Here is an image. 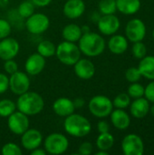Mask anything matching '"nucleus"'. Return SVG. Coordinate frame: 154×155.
<instances>
[{"instance_id": "f257e3e1", "label": "nucleus", "mask_w": 154, "mask_h": 155, "mask_svg": "<svg viewBox=\"0 0 154 155\" xmlns=\"http://www.w3.org/2000/svg\"><path fill=\"white\" fill-rule=\"evenodd\" d=\"M103 37L93 32L83 34L78 41V47L83 54L88 57H96L102 54L105 49Z\"/></svg>"}, {"instance_id": "f03ea898", "label": "nucleus", "mask_w": 154, "mask_h": 155, "mask_svg": "<svg viewBox=\"0 0 154 155\" xmlns=\"http://www.w3.org/2000/svg\"><path fill=\"white\" fill-rule=\"evenodd\" d=\"M15 103L16 108L27 116H34L40 114L44 107V98L35 92L27 91L20 95Z\"/></svg>"}, {"instance_id": "7ed1b4c3", "label": "nucleus", "mask_w": 154, "mask_h": 155, "mask_svg": "<svg viewBox=\"0 0 154 155\" xmlns=\"http://www.w3.org/2000/svg\"><path fill=\"white\" fill-rule=\"evenodd\" d=\"M64 129L66 134L73 137L83 138L91 133L92 124L84 115L74 113L65 117L64 122Z\"/></svg>"}, {"instance_id": "20e7f679", "label": "nucleus", "mask_w": 154, "mask_h": 155, "mask_svg": "<svg viewBox=\"0 0 154 155\" xmlns=\"http://www.w3.org/2000/svg\"><path fill=\"white\" fill-rule=\"evenodd\" d=\"M81 51L75 43L64 41L56 46L55 55L65 65H74L81 58Z\"/></svg>"}, {"instance_id": "39448f33", "label": "nucleus", "mask_w": 154, "mask_h": 155, "mask_svg": "<svg viewBox=\"0 0 154 155\" xmlns=\"http://www.w3.org/2000/svg\"><path fill=\"white\" fill-rule=\"evenodd\" d=\"M69 147L67 137L59 133H53L46 136L44 141V149L46 153L52 155H60L64 153Z\"/></svg>"}, {"instance_id": "423d86ee", "label": "nucleus", "mask_w": 154, "mask_h": 155, "mask_svg": "<svg viewBox=\"0 0 154 155\" xmlns=\"http://www.w3.org/2000/svg\"><path fill=\"white\" fill-rule=\"evenodd\" d=\"M88 108L90 113L97 118H105L113 110V101L105 95H95L89 101Z\"/></svg>"}, {"instance_id": "0eeeda50", "label": "nucleus", "mask_w": 154, "mask_h": 155, "mask_svg": "<svg viewBox=\"0 0 154 155\" xmlns=\"http://www.w3.org/2000/svg\"><path fill=\"white\" fill-rule=\"evenodd\" d=\"M49 26L50 19L43 13H34L25 21V28L32 35H42Z\"/></svg>"}, {"instance_id": "6e6552de", "label": "nucleus", "mask_w": 154, "mask_h": 155, "mask_svg": "<svg viewBox=\"0 0 154 155\" xmlns=\"http://www.w3.org/2000/svg\"><path fill=\"white\" fill-rule=\"evenodd\" d=\"M122 150L125 155H143L144 153L143 141L135 134H127L122 141Z\"/></svg>"}, {"instance_id": "1a4fd4ad", "label": "nucleus", "mask_w": 154, "mask_h": 155, "mask_svg": "<svg viewBox=\"0 0 154 155\" xmlns=\"http://www.w3.org/2000/svg\"><path fill=\"white\" fill-rule=\"evenodd\" d=\"M7 126L10 132L16 135H22L30 125L28 116L20 111H15L7 117Z\"/></svg>"}, {"instance_id": "9d476101", "label": "nucleus", "mask_w": 154, "mask_h": 155, "mask_svg": "<svg viewBox=\"0 0 154 155\" xmlns=\"http://www.w3.org/2000/svg\"><path fill=\"white\" fill-rule=\"evenodd\" d=\"M30 78L26 73L16 71L15 73L10 74L9 77V89L11 92L16 95H20L30 88Z\"/></svg>"}, {"instance_id": "9b49d317", "label": "nucleus", "mask_w": 154, "mask_h": 155, "mask_svg": "<svg viewBox=\"0 0 154 155\" xmlns=\"http://www.w3.org/2000/svg\"><path fill=\"white\" fill-rule=\"evenodd\" d=\"M125 35L133 43L143 41L146 35V25L144 22L139 18L130 20L125 27Z\"/></svg>"}, {"instance_id": "f8f14e48", "label": "nucleus", "mask_w": 154, "mask_h": 155, "mask_svg": "<svg viewBox=\"0 0 154 155\" xmlns=\"http://www.w3.org/2000/svg\"><path fill=\"white\" fill-rule=\"evenodd\" d=\"M121 22L119 18L113 15H103L97 21V27L101 34L104 35H113L120 28Z\"/></svg>"}, {"instance_id": "ddd939ff", "label": "nucleus", "mask_w": 154, "mask_h": 155, "mask_svg": "<svg viewBox=\"0 0 154 155\" xmlns=\"http://www.w3.org/2000/svg\"><path fill=\"white\" fill-rule=\"evenodd\" d=\"M20 45L13 37H5L0 40V59L6 61L14 59L19 53Z\"/></svg>"}, {"instance_id": "4468645a", "label": "nucleus", "mask_w": 154, "mask_h": 155, "mask_svg": "<svg viewBox=\"0 0 154 155\" xmlns=\"http://www.w3.org/2000/svg\"><path fill=\"white\" fill-rule=\"evenodd\" d=\"M43 143V135L40 131L33 128H28L21 135V144L26 151H33L40 147Z\"/></svg>"}, {"instance_id": "2eb2a0df", "label": "nucleus", "mask_w": 154, "mask_h": 155, "mask_svg": "<svg viewBox=\"0 0 154 155\" xmlns=\"http://www.w3.org/2000/svg\"><path fill=\"white\" fill-rule=\"evenodd\" d=\"M45 66V58L38 53L30 54L25 64V69L28 75H37L43 72Z\"/></svg>"}, {"instance_id": "dca6fc26", "label": "nucleus", "mask_w": 154, "mask_h": 155, "mask_svg": "<svg viewBox=\"0 0 154 155\" xmlns=\"http://www.w3.org/2000/svg\"><path fill=\"white\" fill-rule=\"evenodd\" d=\"M74 70L76 76L83 80H89L95 74V66L92 61L86 58H80L74 64Z\"/></svg>"}, {"instance_id": "f3484780", "label": "nucleus", "mask_w": 154, "mask_h": 155, "mask_svg": "<svg viewBox=\"0 0 154 155\" xmlns=\"http://www.w3.org/2000/svg\"><path fill=\"white\" fill-rule=\"evenodd\" d=\"M85 8L84 0H67L64 5L63 13L69 19H77L84 15Z\"/></svg>"}, {"instance_id": "a211bd4d", "label": "nucleus", "mask_w": 154, "mask_h": 155, "mask_svg": "<svg viewBox=\"0 0 154 155\" xmlns=\"http://www.w3.org/2000/svg\"><path fill=\"white\" fill-rule=\"evenodd\" d=\"M53 110L58 116L66 117L74 113L75 107L74 102L66 97H60L53 104Z\"/></svg>"}, {"instance_id": "6ab92c4d", "label": "nucleus", "mask_w": 154, "mask_h": 155, "mask_svg": "<svg viewBox=\"0 0 154 155\" xmlns=\"http://www.w3.org/2000/svg\"><path fill=\"white\" fill-rule=\"evenodd\" d=\"M130 112L136 119H143L150 112V102L143 97L136 98L130 104Z\"/></svg>"}, {"instance_id": "aec40b11", "label": "nucleus", "mask_w": 154, "mask_h": 155, "mask_svg": "<svg viewBox=\"0 0 154 155\" xmlns=\"http://www.w3.org/2000/svg\"><path fill=\"white\" fill-rule=\"evenodd\" d=\"M113 125L118 130H126L131 124V118L124 109L113 110L110 114Z\"/></svg>"}, {"instance_id": "412c9836", "label": "nucleus", "mask_w": 154, "mask_h": 155, "mask_svg": "<svg viewBox=\"0 0 154 155\" xmlns=\"http://www.w3.org/2000/svg\"><path fill=\"white\" fill-rule=\"evenodd\" d=\"M108 48L114 54H123L128 49V39L122 35H113L108 41Z\"/></svg>"}, {"instance_id": "4be33fe9", "label": "nucleus", "mask_w": 154, "mask_h": 155, "mask_svg": "<svg viewBox=\"0 0 154 155\" xmlns=\"http://www.w3.org/2000/svg\"><path fill=\"white\" fill-rule=\"evenodd\" d=\"M116 7L123 15H134L141 8L140 0H115Z\"/></svg>"}, {"instance_id": "5701e85b", "label": "nucleus", "mask_w": 154, "mask_h": 155, "mask_svg": "<svg viewBox=\"0 0 154 155\" xmlns=\"http://www.w3.org/2000/svg\"><path fill=\"white\" fill-rule=\"evenodd\" d=\"M138 68L142 74V76L149 80H154V56L145 55L141 59Z\"/></svg>"}, {"instance_id": "b1692460", "label": "nucleus", "mask_w": 154, "mask_h": 155, "mask_svg": "<svg viewBox=\"0 0 154 155\" xmlns=\"http://www.w3.org/2000/svg\"><path fill=\"white\" fill-rule=\"evenodd\" d=\"M83 35L82 28L76 24H69L63 28L62 36L64 41L76 43Z\"/></svg>"}, {"instance_id": "393cba45", "label": "nucleus", "mask_w": 154, "mask_h": 155, "mask_svg": "<svg viewBox=\"0 0 154 155\" xmlns=\"http://www.w3.org/2000/svg\"><path fill=\"white\" fill-rule=\"evenodd\" d=\"M113 144L114 138L109 132L100 134L96 139V147L98 148V150L108 152L113 146Z\"/></svg>"}, {"instance_id": "a878e982", "label": "nucleus", "mask_w": 154, "mask_h": 155, "mask_svg": "<svg viewBox=\"0 0 154 155\" xmlns=\"http://www.w3.org/2000/svg\"><path fill=\"white\" fill-rule=\"evenodd\" d=\"M56 45L49 40H43L37 45V53L44 58H49L55 55Z\"/></svg>"}, {"instance_id": "bb28decb", "label": "nucleus", "mask_w": 154, "mask_h": 155, "mask_svg": "<svg viewBox=\"0 0 154 155\" xmlns=\"http://www.w3.org/2000/svg\"><path fill=\"white\" fill-rule=\"evenodd\" d=\"M16 109V104L14 101L10 99L0 100V116L8 117Z\"/></svg>"}, {"instance_id": "cd10ccee", "label": "nucleus", "mask_w": 154, "mask_h": 155, "mask_svg": "<svg viewBox=\"0 0 154 155\" xmlns=\"http://www.w3.org/2000/svg\"><path fill=\"white\" fill-rule=\"evenodd\" d=\"M34 7H35V5L33 4L32 1L25 0V1H23L22 3H20V5H18L17 13L21 17L27 18L34 13Z\"/></svg>"}, {"instance_id": "c85d7f7f", "label": "nucleus", "mask_w": 154, "mask_h": 155, "mask_svg": "<svg viewBox=\"0 0 154 155\" xmlns=\"http://www.w3.org/2000/svg\"><path fill=\"white\" fill-rule=\"evenodd\" d=\"M98 7L102 15H113L117 11L115 0H101Z\"/></svg>"}, {"instance_id": "c756f323", "label": "nucleus", "mask_w": 154, "mask_h": 155, "mask_svg": "<svg viewBox=\"0 0 154 155\" xmlns=\"http://www.w3.org/2000/svg\"><path fill=\"white\" fill-rule=\"evenodd\" d=\"M113 107L118 109H125L131 104V97L128 94L122 93L115 96V98L113 101Z\"/></svg>"}, {"instance_id": "7c9ffc66", "label": "nucleus", "mask_w": 154, "mask_h": 155, "mask_svg": "<svg viewBox=\"0 0 154 155\" xmlns=\"http://www.w3.org/2000/svg\"><path fill=\"white\" fill-rule=\"evenodd\" d=\"M127 94H129L131 98H133V99L143 97L144 95V87L137 82L132 83L131 85L128 87Z\"/></svg>"}, {"instance_id": "2f4dec72", "label": "nucleus", "mask_w": 154, "mask_h": 155, "mask_svg": "<svg viewBox=\"0 0 154 155\" xmlns=\"http://www.w3.org/2000/svg\"><path fill=\"white\" fill-rule=\"evenodd\" d=\"M132 53H133V55L137 58V59H142L143 58L146 54H147V48H146V45L142 42H135L133 43V48H132Z\"/></svg>"}, {"instance_id": "473e14b6", "label": "nucleus", "mask_w": 154, "mask_h": 155, "mask_svg": "<svg viewBox=\"0 0 154 155\" xmlns=\"http://www.w3.org/2000/svg\"><path fill=\"white\" fill-rule=\"evenodd\" d=\"M1 153L3 155H20L22 154V150L17 144L14 143H7L2 147Z\"/></svg>"}, {"instance_id": "72a5a7b5", "label": "nucleus", "mask_w": 154, "mask_h": 155, "mask_svg": "<svg viewBox=\"0 0 154 155\" xmlns=\"http://www.w3.org/2000/svg\"><path fill=\"white\" fill-rule=\"evenodd\" d=\"M125 78L130 83H136L142 78V74L138 67H130L125 72Z\"/></svg>"}, {"instance_id": "f704fd0d", "label": "nucleus", "mask_w": 154, "mask_h": 155, "mask_svg": "<svg viewBox=\"0 0 154 155\" xmlns=\"http://www.w3.org/2000/svg\"><path fill=\"white\" fill-rule=\"evenodd\" d=\"M12 32V27L10 23L3 18H0V40L10 35Z\"/></svg>"}, {"instance_id": "c9c22d12", "label": "nucleus", "mask_w": 154, "mask_h": 155, "mask_svg": "<svg viewBox=\"0 0 154 155\" xmlns=\"http://www.w3.org/2000/svg\"><path fill=\"white\" fill-rule=\"evenodd\" d=\"M4 70L5 71L7 74H12L15 73L16 71H18V65L14 59H9V60L5 61Z\"/></svg>"}, {"instance_id": "e433bc0d", "label": "nucleus", "mask_w": 154, "mask_h": 155, "mask_svg": "<svg viewBox=\"0 0 154 155\" xmlns=\"http://www.w3.org/2000/svg\"><path fill=\"white\" fill-rule=\"evenodd\" d=\"M144 96L145 98L150 102L154 103V80H152L150 84H147V86L144 88Z\"/></svg>"}, {"instance_id": "4c0bfd02", "label": "nucleus", "mask_w": 154, "mask_h": 155, "mask_svg": "<svg viewBox=\"0 0 154 155\" xmlns=\"http://www.w3.org/2000/svg\"><path fill=\"white\" fill-rule=\"evenodd\" d=\"M93 144L89 142H84L78 148V153L81 155H90L93 153Z\"/></svg>"}, {"instance_id": "58836bf2", "label": "nucleus", "mask_w": 154, "mask_h": 155, "mask_svg": "<svg viewBox=\"0 0 154 155\" xmlns=\"http://www.w3.org/2000/svg\"><path fill=\"white\" fill-rule=\"evenodd\" d=\"M9 89V77L3 73H0V94H5Z\"/></svg>"}, {"instance_id": "ea45409f", "label": "nucleus", "mask_w": 154, "mask_h": 155, "mask_svg": "<svg viewBox=\"0 0 154 155\" xmlns=\"http://www.w3.org/2000/svg\"><path fill=\"white\" fill-rule=\"evenodd\" d=\"M97 130L100 134H103V133H108L110 131V125L109 124L106 122V121H100L98 124H97Z\"/></svg>"}, {"instance_id": "a19ab883", "label": "nucleus", "mask_w": 154, "mask_h": 155, "mask_svg": "<svg viewBox=\"0 0 154 155\" xmlns=\"http://www.w3.org/2000/svg\"><path fill=\"white\" fill-rule=\"evenodd\" d=\"M33 4L37 7H44L49 5L53 0H31Z\"/></svg>"}, {"instance_id": "79ce46f5", "label": "nucleus", "mask_w": 154, "mask_h": 155, "mask_svg": "<svg viewBox=\"0 0 154 155\" xmlns=\"http://www.w3.org/2000/svg\"><path fill=\"white\" fill-rule=\"evenodd\" d=\"M73 102H74V105L75 109H76V108H82V107H84V104H85V101H84V99L82 98V97H77V98H75Z\"/></svg>"}, {"instance_id": "37998d69", "label": "nucleus", "mask_w": 154, "mask_h": 155, "mask_svg": "<svg viewBox=\"0 0 154 155\" xmlns=\"http://www.w3.org/2000/svg\"><path fill=\"white\" fill-rule=\"evenodd\" d=\"M30 153H31V154L32 155H45L46 154V152H45V150H44V148H40V147L34 149V150H33V151H31Z\"/></svg>"}, {"instance_id": "c03bdc74", "label": "nucleus", "mask_w": 154, "mask_h": 155, "mask_svg": "<svg viewBox=\"0 0 154 155\" xmlns=\"http://www.w3.org/2000/svg\"><path fill=\"white\" fill-rule=\"evenodd\" d=\"M81 28H82V32H83V34H85V33L90 32V28H89V26H87V25H84V26H82Z\"/></svg>"}, {"instance_id": "a18cd8bd", "label": "nucleus", "mask_w": 154, "mask_h": 155, "mask_svg": "<svg viewBox=\"0 0 154 155\" xmlns=\"http://www.w3.org/2000/svg\"><path fill=\"white\" fill-rule=\"evenodd\" d=\"M96 155H108V152L106 151H102V150H99V152L95 153Z\"/></svg>"}, {"instance_id": "49530a36", "label": "nucleus", "mask_w": 154, "mask_h": 155, "mask_svg": "<svg viewBox=\"0 0 154 155\" xmlns=\"http://www.w3.org/2000/svg\"><path fill=\"white\" fill-rule=\"evenodd\" d=\"M150 112H151V114H152V115L154 116V103L150 107Z\"/></svg>"}, {"instance_id": "de8ad7c7", "label": "nucleus", "mask_w": 154, "mask_h": 155, "mask_svg": "<svg viewBox=\"0 0 154 155\" xmlns=\"http://www.w3.org/2000/svg\"><path fill=\"white\" fill-rule=\"evenodd\" d=\"M152 37H153V39H154V30H153V32H152Z\"/></svg>"}]
</instances>
